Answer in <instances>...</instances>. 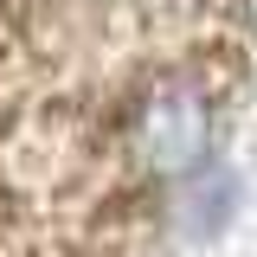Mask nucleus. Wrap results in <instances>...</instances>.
<instances>
[{
	"label": "nucleus",
	"instance_id": "1",
	"mask_svg": "<svg viewBox=\"0 0 257 257\" xmlns=\"http://www.w3.org/2000/svg\"><path fill=\"white\" fill-rule=\"evenodd\" d=\"M225 128V77L212 64H167L128 90L109 155L142 187H180L199 167H212Z\"/></svg>",
	"mask_w": 257,
	"mask_h": 257
}]
</instances>
